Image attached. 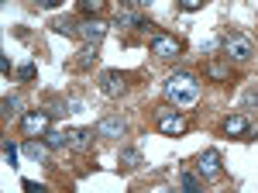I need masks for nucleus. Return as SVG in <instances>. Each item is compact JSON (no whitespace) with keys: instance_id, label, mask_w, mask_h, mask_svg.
Listing matches in <instances>:
<instances>
[{"instance_id":"nucleus-25","label":"nucleus","mask_w":258,"mask_h":193,"mask_svg":"<svg viewBox=\"0 0 258 193\" xmlns=\"http://www.w3.org/2000/svg\"><path fill=\"white\" fill-rule=\"evenodd\" d=\"M38 4H45V7H55V4H59V0H38Z\"/></svg>"},{"instance_id":"nucleus-15","label":"nucleus","mask_w":258,"mask_h":193,"mask_svg":"<svg viewBox=\"0 0 258 193\" xmlns=\"http://www.w3.org/2000/svg\"><path fill=\"white\" fill-rule=\"evenodd\" d=\"M45 145L48 149H69V138H66V131H45Z\"/></svg>"},{"instance_id":"nucleus-23","label":"nucleus","mask_w":258,"mask_h":193,"mask_svg":"<svg viewBox=\"0 0 258 193\" xmlns=\"http://www.w3.org/2000/svg\"><path fill=\"white\" fill-rule=\"evenodd\" d=\"M18 76H21V79H31V76H35V66H21Z\"/></svg>"},{"instance_id":"nucleus-2","label":"nucleus","mask_w":258,"mask_h":193,"mask_svg":"<svg viewBox=\"0 0 258 193\" xmlns=\"http://www.w3.org/2000/svg\"><path fill=\"white\" fill-rule=\"evenodd\" d=\"M224 52H227V59H234V62H248V59L255 56V45H251L248 35L231 31V35H224Z\"/></svg>"},{"instance_id":"nucleus-16","label":"nucleus","mask_w":258,"mask_h":193,"mask_svg":"<svg viewBox=\"0 0 258 193\" xmlns=\"http://www.w3.org/2000/svg\"><path fill=\"white\" fill-rule=\"evenodd\" d=\"M120 162H124L127 169H138L141 166V152L138 149H124V152H120Z\"/></svg>"},{"instance_id":"nucleus-5","label":"nucleus","mask_w":258,"mask_h":193,"mask_svg":"<svg viewBox=\"0 0 258 193\" xmlns=\"http://www.w3.org/2000/svg\"><path fill=\"white\" fill-rule=\"evenodd\" d=\"M155 117H159V131H165V135H182V131H186V117L179 114V111L162 107Z\"/></svg>"},{"instance_id":"nucleus-9","label":"nucleus","mask_w":258,"mask_h":193,"mask_svg":"<svg viewBox=\"0 0 258 193\" xmlns=\"http://www.w3.org/2000/svg\"><path fill=\"white\" fill-rule=\"evenodd\" d=\"M103 35H107V24H100V21H83L80 24V38L86 45H100Z\"/></svg>"},{"instance_id":"nucleus-18","label":"nucleus","mask_w":258,"mask_h":193,"mask_svg":"<svg viewBox=\"0 0 258 193\" xmlns=\"http://www.w3.org/2000/svg\"><path fill=\"white\" fill-rule=\"evenodd\" d=\"M103 4H107V0H80V11H86V14H100Z\"/></svg>"},{"instance_id":"nucleus-3","label":"nucleus","mask_w":258,"mask_h":193,"mask_svg":"<svg viewBox=\"0 0 258 193\" xmlns=\"http://www.w3.org/2000/svg\"><path fill=\"white\" fill-rule=\"evenodd\" d=\"M48 121H52V114H45V111H31V114L21 117V131H24L28 138L45 135V131H48Z\"/></svg>"},{"instance_id":"nucleus-6","label":"nucleus","mask_w":258,"mask_h":193,"mask_svg":"<svg viewBox=\"0 0 258 193\" xmlns=\"http://www.w3.org/2000/svg\"><path fill=\"white\" fill-rule=\"evenodd\" d=\"M124 131H127V121L120 114H107V117H100V124H97L100 138H120Z\"/></svg>"},{"instance_id":"nucleus-1","label":"nucleus","mask_w":258,"mask_h":193,"mask_svg":"<svg viewBox=\"0 0 258 193\" xmlns=\"http://www.w3.org/2000/svg\"><path fill=\"white\" fill-rule=\"evenodd\" d=\"M165 100L176 107H193L200 100V79L193 73H176L165 79Z\"/></svg>"},{"instance_id":"nucleus-4","label":"nucleus","mask_w":258,"mask_h":193,"mask_svg":"<svg viewBox=\"0 0 258 193\" xmlns=\"http://www.w3.org/2000/svg\"><path fill=\"white\" fill-rule=\"evenodd\" d=\"M100 90L107 96H120L127 90V76L117 73V69H103V73H100Z\"/></svg>"},{"instance_id":"nucleus-17","label":"nucleus","mask_w":258,"mask_h":193,"mask_svg":"<svg viewBox=\"0 0 258 193\" xmlns=\"http://www.w3.org/2000/svg\"><path fill=\"white\" fill-rule=\"evenodd\" d=\"M135 24H141V18H138V14H131V11L117 14V28H135Z\"/></svg>"},{"instance_id":"nucleus-19","label":"nucleus","mask_w":258,"mask_h":193,"mask_svg":"<svg viewBox=\"0 0 258 193\" xmlns=\"http://www.w3.org/2000/svg\"><path fill=\"white\" fill-rule=\"evenodd\" d=\"M227 73H231V69L220 66V62H210V66H207V76H214V79H227Z\"/></svg>"},{"instance_id":"nucleus-24","label":"nucleus","mask_w":258,"mask_h":193,"mask_svg":"<svg viewBox=\"0 0 258 193\" xmlns=\"http://www.w3.org/2000/svg\"><path fill=\"white\" fill-rule=\"evenodd\" d=\"M200 4H203V0H182V7H186V11H197Z\"/></svg>"},{"instance_id":"nucleus-8","label":"nucleus","mask_w":258,"mask_h":193,"mask_svg":"<svg viewBox=\"0 0 258 193\" xmlns=\"http://www.w3.org/2000/svg\"><path fill=\"white\" fill-rule=\"evenodd\" d=\"M152 56L159 59H176L179 56V41L172 35H152Z\"/></svg>"},{"instance_id":"nucleus-22","label":"nucleus","mask_w":258,"mask_h":193,"mask_svg":"<svg viewBox=\"0 0 258 193\" xmlns=\"http://www.w3.org/2000/svg\"><path fill=\"white\" fill-rule=\"evenodd\" d=\"M4 159H7V166H14L18 162V149L14 145H4Z\"/></svg>"},{"instance_id":"nucleus-26","label":"nucleus","mask_w":258,"mask_h":193,"mask_svg":"<svg viewBox=\"0 0 258 193\" xmlns=\"http://www.w3.org/2000/svg\"><path fill=\"white\" fill-rule=\"evenodd\" d=\"M124 4H141V0H124Z\"/></svg>"},{"instance_id":"nucleus-27","label":"nucleus","mask_w":258,"mask_h":193,"mask_svg":"<svg viewBox=\"0 0 258 193\" xmlns=\"http://www.w3.org/2000/svg\"><path fill=\"white\" fill-rule=\"evenodd\" d=\"M141 4H152V0H141Z\"/></svg>"},{"instance_id":"nucleus-14","label":"nucleus","mask_w":258,"mask_h":193,"mask_svg":"<svg viewBox=\"0 0 258 193\" xmlns=\"http://www.w3.org/2000/svg\"><path fill=\"white\" fill-rule=\"evenodd\" d=\"M93 62H97V45H83V49H80V59H76V66H80V69H90Z\"/></svg>"},{"instance_id":"nucleus-21","label":"nucleus","mask_w":258,"mask_h":193,"mask_svg":"<svg viewBox=\"0 0 258 193\" xmlns=\"http://www.w3.org/2000/svg\"><path fill=\"white\" fill-rule=\"evenodd\" d=\"M182 186H186V190H200V179L193 173H182Z\"/></svg>"},{"instance_id":"nucleus-11","label":"nucleus","mask_w":258,"mask_h":193,"mask_svg":"<svg viewBox=\"0 0 258 193\" xmlns=\"http://www.w3.org/2000/svg\"><path fill=\"white\" fill-rule=\"evenodd\" d=\"M66 138H69V149H76V152H83V149L90 145V138H93V131H90V128H73V131H66Z\"/></svg>"},{"instance_id":"nucleus-20","label":"nucleus","mask_w":258,"mask_h":193,"mask_svg":"<svg viewBox=\"0 0 258 193\" xmlns=\"http://www.w3.org/2000/svg\"><path fill=\"white\" fill-rule=\"evenodd\" d=\"M55 31H62V35H80V28H76L69 18H66V21H55Z\"/></svg>"},{"instance_id":"nucleus-13","label":"nucleus","mask_w":258,"mask_h":193,"mask_svg":"<svg viewBox=\"0 0 258 193\" xmlns=\"http://www.w3.org/2000/svg\"><path fill=\"white\" fill-rule=\"evenodd\" d=\"M24 114V100L18 93L14 96H4V117H21Z\"/></svg>"},{"instance_id":"nucleus-7","label":"nucleus","mask_w":258,"mask_h":193,"mask_svg":"<svg viewBox=\"0 0 258 193\" xmlns=\"http://www.w3.org/2000/svg\"><path fill=\"white\" fill-rule=\"evenodd\" d=\"M197 173H200V179H214V176H220V152L217 149H210V152L200 155Z\"/></svg>"},{"instance_id":"nucleus-12","label":"nucleus","mask_w":258,"mask_h":193,"mask_svg":"<svg viewBox=\"0 0 258 193\" xmlns=\"http://www.w3.org/2000/svg\"><path fill=\"white\" fill-rule=\"evenodd\" d=\"M24 155H28L31 162H45V159H48V145H41V141H24Z\"/></svg>"},{"instance_id":"nucleus-10","label":"nucleus","mask_w":258,"mask_h":193,"mask_svg":"<svg viewBox=\"0 0 258 193\" xmlns=\"http://www.w3.org/2000/svg\"><path fill=\"white\" fill-rule=\"evenodd\" d=\"M224 131H227L231 138H238V135H248L251 124H248V117H244V114H231L227 121H224Z\"/></svg>"}]
</instances>
